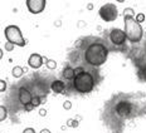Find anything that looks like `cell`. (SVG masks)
Returning <instances> with one entry per match:
<instances>
[{"label":"cell","mask_w":146,"mask_h":133,"mask_svg":"<svg viewBox=\"0 0 146 133\" xmlns=\"http://www.w3.org/2000/svg\"><path fill=\"white\" fill-rule=\"evenodd\" d=\"M4 35L7 38V40L9 43L18 45V47H24L27 44L25 39L23 38L22 30H20L19 26L17 25H8L4 30Z\"/></svg>","instance_id":"5b68a950"},{"label":"cell","mask_w":146,"mask_h":133,"mask_svg":"<svg viewBox=\"0 0 146 133\" xmlns=\"http://www.w3.org/2000/svg\"><path fill=\"white\" fill-rule=\"evenodd\" d=\"M136 22H137L139 24H141V23H144L145 22V14H142V13H139L137 15H136Z\"/></svg>","instance_id":"2e32d148"},{"label":"cell","mask_w":146,"mask_h":133,"mask_svg":"<svg viewBox=\"0 0 146 133\" xmlns=\"http://www.w3.org/2000/svg\"><path fill=\"white\" fill-rule=\"evenodd\" d=\"M132 15H133V9L129 8L123 10V16H132Z\"/></svg>","instance_id":"ac0fdd59"},{"label":"cell","mask_w":146,"mask_h":133,"mask_svg":"<svg viewBox=\"0 0 146 133\" xmlns=\"http://www.w3.org/2000/svg\"><path fill=\"white\" fill-rule=\"evenodd\" d=\"M33 108H34V107H33V104L30 103V104H28V105H25V107H24V109H25L27 112H30V111L33 109Z\"/></svg>","instance_id":"cb8c5ba5"},{"label":"cell","mask_w":146,"mask_h":133,"mask_svg":"<svg viewBox=\"0 0 146 133\" xmlns=\"http://www.w3.org/2000/svg\"><path fill=\"white\" fill-rule=\"evenodd\" d=\"M67 124H69V126H72V127H77V126H78V122H77V120H72V119H69Z\"/></svg>","instance_id":"7402d4cb"},{"label":"cell","mask_w":146,"mask_h":133,"mask_svg":"<svg viewBox=\"0 0 146 133\" xmlns=\"http://www.w3.org/2000/svg\"><path fill=\"white\" fill-rule=\"evenodd\" d=\"M50 89L57 94H67V83L62 79H54L50 83Z\"/></svg>","instance_id":"30bf717a"},{"label":"cell","mask_w":146,"mask_h":133,"mask_svg":"<svg viewBox=\"0 0 146 133\" xmlns=\"http://www.w3.org/2000/svg\"><path fill=\"white\" fill-rule=\"evenodd\" d=\"M123 32L126 34L127 39L133 44L140 43L142 40V37H144V29H142L141 24H139L132 16H123Z\"/></svg>","instance_id":"277c9868"},{"label":"cell","mask_w":146,"mask_h":133,"mask_svg":"<svg viewBox=\"0 0 146 133\" xmlns=\"http://www.w3.org/2000/svg\"><path fill=\"white\" fill-rule=\"evenodd\" d=\"M98 74L100 73L97 70V68L86 66V69L82 73L76 74L72 83L67 84V94L71 92H76L78 94H88V93H91L95 89V87L100 83Z\"/></svg>","instance_id":"3957f363"},{"label":"cell","mask_w":146,"mask_h":133,"mask_svg":"<svg viewBox=\"0 0 146 133\" xmlns=\"http://www.w3.org/2000/svg\"><path fill=\"white\" fill-rule=\"evenodd\" d=\"M40 133H52V132L48 128H44V129H42V131H40Z\"/></svg>","instance_id":"484cf974"},{"label":"cell","mask_w":146,"mask_h":133,"mask_svg":"<svg viewBox=\"0 0 146 133\" xmlns=\"http://www.w3.org/2000/svg\"><path fill=\"white\" fill-rule=\"evenodd\" d=\"M74 66L71 64H67L62 70V80H66L67 83H72V80L74 79Z\"/></svg>","instance_id":"7c38bea8"},{"label":"cell","mask_w":146,"mask_h":133,"mask_svg":"<svg viewBox=\"0 0 146 133\" xmlns=\"http://www.w3.org/2000/svg\"><path fill=\"white\" fill-rule=\"evenodd\" d=\"M45 65H47L48 69H50V70H54V69L57 68V62L53 59H47V62H45Z\"/></svg>","instance_id":"5bb4252c"},{"label":"cell","mask_w":146,"mask_h":133,"mask_svg":"<svg viewBox=\"0 0 146 133\" xmlns=\"http://www.w3.org/2000/svg\"><path fill=\"white\" fill-rule=\"evenodd\" d=\"M33 97L34 95H33L32 90L29 88H27V87H24V86H22L19 88V90H18V98H19V102L24 105V107L32 103Z\"/></svg>","instance_id":"9c48e42d"},{"label":"cell","mask_w":146,"mask_h":133,"mask_svg":"<svg viewBox=\"0 0 146 133\" xmlns=\"http://www.w3.org/2000/svg\"><path fill=\"white\" fill-rule=\"evenodd\" d=\"M0 109H1V116H0V120H4L7 118V108L4 107V105H1L0 107Z\"/></svg>","instance_id":"e0dca14e"},{"label":"cell","mask_w":146,"mask_h":133,"mask_svg":"<svg viewBox=\"0 0 146 133\" xmlns=\"http://www.w3.org/2000/svg\"><path fill=\"white\" fill-rule=\"evenodd\" d=\"M23 133H35V131H34V128H30V127H28V128L24 129Z\"/></svg>","instance_id":"603a6c76"},{"label":"cell","mask_w":146,"mask_h":133,"mask_svg":"<svg viewBox=\"0 0 146 133\" xmlns=\"http://www.w3.org/2000/svg\"><path fill=\"white\" fill-rule=\"evenodd\" d=\"M42 103H43V98H40V97H36L34 95L33 97V99H32V104H33V107H39Z\"/></svg>","instance_id":"9a60e30c"},{"label":"cell","mask_w":146,"mask_h":133,"mask_svg":"<svg viewBox=\"0 0 146 133\" xmlns=\"http://www.w3.org/2000/svg\"><path fill=\"white\" fill-rule=\"evenodd\" d=\"M111 48L103 38L84 37L76 41V49L71 52V55H76V59H71L73 64L98 68L105 64L108 58Z\"/></svg>","instance_id":"7a4b0ae2"},{"label":"cell","mask_w":146,"mask_h":133,"mask_svg":"<svg viewBox=\"0 0 146 133\" xmlns=\"http://www.w3.org/2000/svg\"><path fill=\"white\" fill-rule=\"evenodd\" d=\"M0 84H1V88H0V92H5V89H7V83H5V80H0Z\"/></svg>","instance_id":"ffe728a7"},{"label":"cell","mask_w":146,"mask_h":133,"mask_svg":"<svg viewBox=\"0 0 146 133\" xmlns=\"http://www.w3.org/2000/svg\"><path fill=\"white\" fill-rule=\"evenodd\" d=\"M108 38H110L111 44L115 47V49H117V48H120V47H123L127 40V37H126V34H125V32L118 28H113L110 30Z\"/></svg>","instance_id":"52a82bcc"},{"label":"cell","mask_w":146,"mask_h":133,"mask_svg":"<svg viewBox=\"0 0 146 133\" xmlns=\"http://www.w3.org/2000/svg\"><path fill=\"white\" fill-rule=\"evenodd\" d=\"M11 74H13L14 78H20L23 75V68L19 65H15L13 68V70H11Z\"/></svg>","instance_id":"4fadbf2b"},{"label":"cell","mask_w":146,"mask_h":133,"mask_svg":"<svg viewBox=\"0 0 146 133\" xmlns=\"http://www.w3.org/2000/svg\"><path fill=\"white\" fill-rule=\"evenodd\" d=\"M63 107H64V109H71V107H72V103L69 101H66L64 103H63Z\"/></svg>","instance_id":"44dd1931"},{"label":"cell","mask_w":146,"mask_h":133,"mask_svg":"<svg viewBox=\"0 0 146 133\" xmlns=\"http://www.w3.org/2000/svg\"><path fill=\"white\" fill-rule=\"evenodd\" d=\"M98 15L102 20L105 22H113V20L117 19L118 16V10L117 7L113 4V3H106L105 5H102L98 10Z\"/></svg>","instance_id":"8992f818"},{"label":"cell","mask_w":146,"mask_h":133,"mask_svg":"<svg viewBox=\"0 0 146 133\" xmlns=\"http://www.w3.org/2000/svg\"><path fill=\"white\" fill-rule=\"evenodd\" d=\"M28 64H29L30 68H33V69H39L42 65H43V57L38 53L30 54V57L28 59Z\"/></svg>","instance_id":"8fae6325"},{"label":"cell","mask_w":146,"mask_h":133,"mask_svg":"<svg viewBox=\"0 0 146 133\" xmlns=\"http://www.w3.org/2000/svg\"><path fill=\"white\" fill-rule=\"evenodd\" d=\"M39 114H40V116H42V117H44V116H45V114H47V111H45V109H44V108H42V109H40V111H39Z\"/></svg>","instance_id":"d4e9b609"},{"label":"cell","mask_w":146,"mask_h":133,"mask_svg":"<svg viewBox=\"0 0 146 133\" xmlns=\"http://www.w3.org/2000/svg\"><path fill=\"white\" fill-rule=\"evenodd\" d=\"M25 4H27L28 10L32 14H39L44 10L47 1L45 0H27Z\"/></svg>","instance_id":"ba28073f"},{"label":"cell","mask_w":146,"mask_h":133,"mask_svg":"<svg viewBox=\"0 0 146 133\" xmlns=\"http://www.w3.org/2000/svg\"><path fill=\"white\" fill-rule=\"evenodd\" d=\"M87 8H88V9H90V10H91V9H92V8H93V5H92V4H90V5H88V7H87Z\"/></svg>","instance_id":"4316f807"},{"label":"cell","mask_w":146,"mask_h":133,"mask_svg":"<svg viewBox=\"0 0 146 133\" xmlns=\"http://www.w3.org/2000/svg\"><path fill=\"white\" fill-rule=\"evenodd\" d=\"M142 114H146L145 93H118L106 103L103 117H108L111 122L122 126L126 119Z\"/></svg>","instance_id":"6da1fadb"},{"label":"cell","mask_w":146,"mask_h":133,"mask_svg":"<svg viewBox=\"0 0 146 133\" xmlns=\"http://www.w3.org/2000/svg\"><path fill=\"white\" fill-rule=\"evenodd\" d=\"M4 47H5V49H7L8 52H11V50L14 49V47H15V45H14V44H11V43H9V41H8V43L4 45Z\"/></svg>","instance_id":"d6986e66"}]
</instances>
